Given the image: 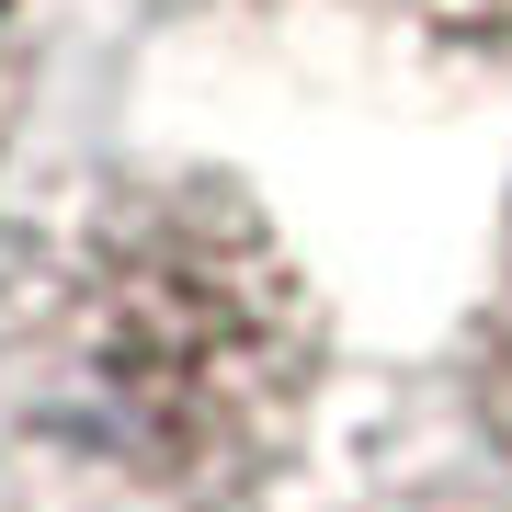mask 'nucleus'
Segmentation results:
<instances>
[{"label":"nucleus","instance_id":"obj_1","mask_svg":"<svg viewBox=\"0 0 512 512\" xmlns=\"http://www.w3.org/2000/svg\"><path fill=\"white\" fill-rule=\"evenodd\" d=\"M330 399V296L251 183L69 171L0 228V456L46 512H251Z\"/></svg>","mask_w":512,"mask_h":512},{"label":"nucleus","instance_id":"obj_3","mask_svg":"<svg viewBox=\"0 0 512 512\" xmlns=\"http://www.w3.org/2000/svg\"><path fill=\"white\" fill-rule=\"evenodd\" d=\"M467 410L512 478V217H501V262H490V296H478V330H467Z\"/></svg>","mask_w":512,"mask_h":512},{"label":"nucleus","instance_id":"obj_2","mask_svg":"<svg viewBox=\"0 0 512 512\" xmlns=\"http://www.w3.org/2000/svg\"><path fill=\"white\" fill-rule=\"evenodd\" d=\"M262 23H319L433 80H512V0H239Z\"/></svg>","mask_w":512,"mask_h":512},{"label":"nucleus","instance_id":"obj_4","mask_svg":"<svg viewBox=\"0 0 512 512\" xmlns=\"http://www.w3.org/2000/svg\"><path fill=\"white\" fill-rule=\"evenodd\" d=\"M35 69H46V0H0V148L35 103Z\"/></svg>","mask_w":512,"mask_h":512}]
</instances>
